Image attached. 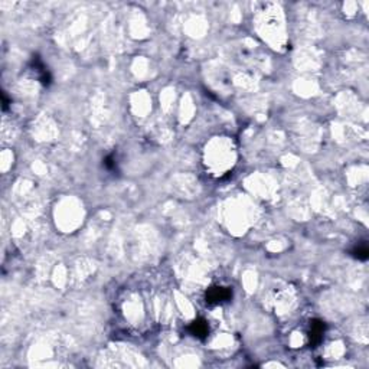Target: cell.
<instances>
[{"label": "cell", "mask_w": 369, "mask_h": 369, "mask_svg": "<svg viewBox=\"0 0 369 369\" xmlns=\"http://www.w3.org/2000/svg\"><path fill=\"white\" fill-rule=\"evenodd\" d=\"M232 292L228 287H222V286H215L208 289L207 294H205V300L208 304H219L224 302L231 300Z\"/></svg>", "instance_id": "1"}, {"label": "cell", "mask_w": 369, "mask_h": 369, "mask_svg": "<svg viewBox=\"0 0 369 369\" xmlns=\"http://www.w3.org/2000/svg\"><path fill=\"white\" fill-rule=\"evenodd\" d=\"M326 330V325L319 320V319H315L310 322V330H309V339H310V343L316 346L319 345L322 340H323V335H325Z\"/></svg>", "instance_id": "2"}, {"label": "cell", "mask_w": 369, "mask_h": 369, "mask_svg": "<svg viewBox=\"0 0 369 369\" xmlns=\"http://www.w3.org/2000/svg\"><path fill=\"white\" fill-rule=\"evenodd\" d=\"M189 332L198 339H205L209 333V326L205 319H196L189 325Z\"/></svg>", "instance_id": "3"}, {"label": "cell", "mask_w": 369, "mask_h": 369, "mask_svg": "<svg viewBox=\"0 0 369 369\" xmlns=\"http://www.w3.org/2000/svg\"><path fill=\"white\" fill-rule=\"evenodd\" d=\"M32 66H33V71H36V74H38V78H39V81L44 84V85H49L51 84V81H52V78H51V74H49V71L45 68V65L42 64V61L38 58V56H33L32 59Z\"/></svg>", "instance_id": "4"}, {"label": "cell", "mask_w": 369, "mask_h": 369, "mask_svg": "<svg viewBox=\"0 0 369 369\" xmlns=\"http://www.w3.org/2000/svg\"><path fill=\"white\" fill-rule=\"evenodd\" d=\"M352 255L360 261H366L369 257L368 247L366 245H359V247H356L355 250L352 251Z\"/></svg>", "instance_id": "5"}, {"label": "cell", "mask_w": 369, "mask_h": 369, "mask_svg": "<svg viewBox=\"0 0 369 369\" xmlns=\"http://www.w3.org/2000/svg\"><path fill=\"white\" fill-rule=\"evenodd\" d=\"M104 167L109 169V170H116L117 169V162L114 159V154H110L104 159Z\"/></svg>", "instance_id": "6"}]
</instances>
